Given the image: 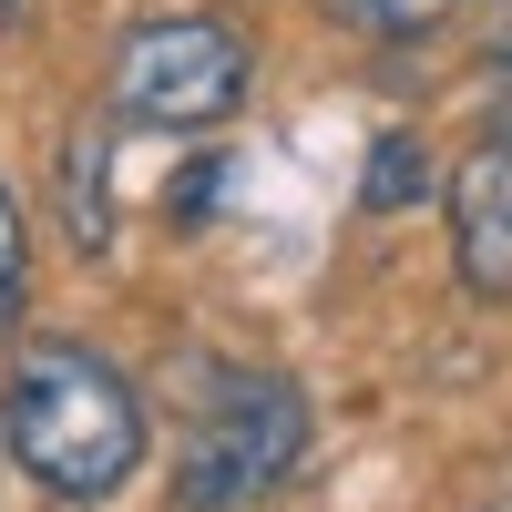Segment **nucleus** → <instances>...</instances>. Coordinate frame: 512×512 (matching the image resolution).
Listing matches in <instances>:
<instances>
[{"label":"nucleus","instance_id":"1","mask_svg":"<svg viewBox=\"0 0 512 512\" xmlns=\"http://www.w3.org/2000/svg\"><path fill=\"white\" fill-rule=\"evenodd\" d=\"M11 461L62 492V502H103L134 482L144 461V400L103 349H72V338H41L11 369Z\"/></svg>","mask_w":512,"mask_h":512},{"label":"nucleus","instance_id":"2","mask_svg":"<svg viewBox=\"0 0 512 512\" xmlns=\"http://www.w3.org/2000/svg\"><path fill=\"white\" fill-rule=\"evenodd\" d=\"M308 461V390L287 369H205L195 420H185V461H175V512H236L256 492H277Z\"/></svg>","mask_w":512,"mask_h":512},{"label":"nucleus","instance_id":"3","mask_svg":"<svg viewBox=\"0 0 512 512\" xmlns=\"http://www.w3.org/2000/svg\"><path fill=\"white\" fill-rule=\"evenodd\" d=\"M246 103V41L226 21H144L113 52V113L144 134H205Z\"/></svg>","mask_w":512,"mask_h":512},{"label":"nucleus","instance_id":"4","mask_svg":"<svg viewBox=\"0 0 512 512\" xmlns=\"http://www.w3.org/2000/svg\"><path fill=\"white\" fill-rule=\"evenodd\" d=\"M451 256H461V287L472 297L512 308V134H492L451 175Z\"/></svg>","mask_w":512,"mask_h":512},{"label":"nucleus","instance_id":"5","mask_svg":"<svg viewBox=\"0 0 512 512\" xmlns=\"http://www.w3.org/2000/svg\"><path fill=\"white\" fill-rule=\"evenodd\" d=\"M52 195H62V236L82 256L113 246V123H72L52 154Z\"/></svg>","mask_w":512,"mask_h":512},{"label":"nucleus","instance_id":"6","mask_svg":"<svg viewBox=\"0 0 512 512\" xmlns=\"http://www.w3.org/2000/svg\"><path fill=\"white\" fill-rule=\"evenodd\" d=\"M420 185H431L420 144H410V134H390V144L369 154V175H359V205H369V216H400V205H420Z\"/></svg>","mask_w":512,"mask_h":512},{"label":"nucleus","instance_id":"7","mask_svg":"<svg viewBox=\"0 0 512 512\" xmlns=\"http://www.w3.org/2000/svg\"><path fill=\"white\" fill-rule=\"evenodd\" d=\"M451 11V0H338V21H359V31H379V41H420Z\"/></svg>","mask_w":512,"mask_h":512},{"label":"nucleus","instance_id":"8","mask_svg":"<svg viewBox=\"0 0 512 512\" xmlns=\"http://www.w3.org/2000/svg\"><path fill=\"white\" fill-rule=\"evenodd\" d=\"M21 328V205H11V185H0V338Z\"/></svg>","mask_w":512,"mask_h":512},{"label":"nucleus","instance_id":"9","mask_svg":"<svg viewBox=\"0 0 512 512\" xmlns=\"http://www.w3.org/2000/svg\"><path fill=\"white\" fill-rule=\"evenodd\" d=\"M216 185H226V164H185V175H175V226L216 216Z\"/></svg>","mask_w":512,"mask_h":512},{"label":"nucleus","instance_id":"10","mask_svg":"<svg viewBox=\"0 0 512 512\" xmlns=\"http://www.w3.org/2000/svg\"><path fill=\"white\" fill-rule=\"evenodd\" d=\"M492 72H502V82H512V31H502V41H492Z\"/></svg>","mask_w":512,"mask_h":512},{"label":"nucleus","instance_id":"11","mask_svg":"<svg viewBox=\"0 0 512 512\" xmlns=\"http://www.w3.org/2000/svg\"><path fill=\"white\" fill-rule=\"evenodd\" d=\"M11 21H21V0H0V31H11Z\"/></svg>","mask_w":512,"mask_h":512}]
</instances>
